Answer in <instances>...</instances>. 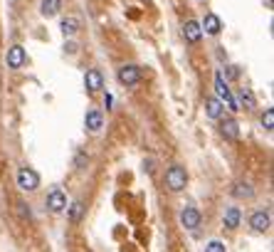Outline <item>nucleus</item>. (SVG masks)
Here are the masks:
<instances>
[{"mask_svg":"<svg viewBox=\"0 0 274 252\" xmlns=\"http://www.w3.org/2000/svg\"><path fill=\"white\" fill-rule=\"evenodd\" d=\"M166 186H168V191H173V193H178V191H183V188L188 186V173H185L183 166H171V168L166 171Z\"/></svg>","mask_w":274,"mask_h":252,"instance_id":"obj_1","label":"nucleus"},{"mask_svg":"<svg viewBox=\"0 0 274 252\" xmlns=\"http://www.w3.org/2000/svg\"><path fill=\"white\" fill-rule=\"evenodd\" d=\"M18 186H20V191H27V193H32V191H37L40 188V175H37V171H32V168H20L18 171Z\"/></svg>","mask_w":274,"mask_h":252,"instance_id":"obj_2","label":"nucleus"},{"mask_svg":"<svg viewBox=\"0 0 274 252\" xmlns=\"http://www.w3.org/2000/svg\"><path fill=\"white\" fill-rule=\"evenodd\" d=\"M116 79H119L124 87H134L141 82V67L138 64H124L116 72Z\"/></svg>","mask_w":274,"mask_h":252,"instance_id":"obj_3","label":"nucleus"},{"mask_svg":"<svg viewBox=\"0 0 274 252\" xmlns=\"http://www.w3.org/2000/svg\"><path fill=\"white\" fill-rule=\"evenodd\" d=\"M183 38H185L190 45L200 42V38H203L200 22H198V20H185V22H183Z\"/></svg>","mask_w":274,"mask_h":252,"instance_id":"obj_4","label":"nucleus"},{"mask_svg":"<svg viewBox=\"0 0 274 252\" xmlns=\"http://www.w3.org/2000/svg\"><path fill=\"white\" fill-rule=\"evenodd\" d=\"M200 220H203V215H200V210H195V208H185L180 213V225L188 228V230H198Z\"/></svg>","mask_w":274,"mask_h":252,"instance_id":"obj_5","label":"nucleus"},{"mask_svg":"<svg viewBox=\"0 0 274 252\" xmlns=\"http://www.w3.org/2000/svg\"><path fill=\"white\" fill-rule=\"evenodd\" d=\"M250 225H252V230H254V233H267V230H269V225H272L269 213H264V210H257V213H252Z\"/></svg>","mask_w":274,"mask_h":252,"instance_id":"obj_6","label":"nucleus"},{"mask_svg":"<svg viewBox=\"0 0 274 252\" xmlns=\"http://www.w3.org/2000/svg\"><path fill=\"white\" fill-rule=\"evenodd\" d=\"M200 30H203L205 35H220V32H222V20H220L215 13H208V15L203 18V22H200Z\"/></svg>","mask_w":274,"mask_h":252,"instance_id":"obj_7","label":"nucleus"},{"mask_svg":"<svg viewBox=\"0 0 274 252\" xmlns=\"http://www.w3.org/2000/svg\"><path fill=\"white\" fill-rule=\"evenodd\" d=\"M8 67L10 69H20L22 64H25V59H27V55H25V47H20V45H13L10 50H8Z\"/></svg>","mask_w":274,"mask_h":252,"instance_id":"obj_8","label":"nucleus"},{"mask_svg":"<svg viewBox=\"0 0 274 252\" xmlns=\"http://www.w3.org/2000/svg\"><path fill=\"white\" fill-rule=\"evenodd\" d=\"M84 87L89 92H99L104 87V75L99 69H87V75H84Z\"/></svg>","mask_w":274,"mask_h":252,"instance_id":"obj_9","label":"nucleus"},{"mask_svg":"<svg viewBox=\"0 0 274 252\" xmlns=\"http://www.w3.org/2000/svg\"><path fill=\"white\" fill-rule=\"evenodd\" d=\"M47 208H50V213H62V210L67 208V195L55 188V191L47 195Z\"/></svg>","mask_w":274,"mask_h":252,"instance_id":"obj_10","label":"nucleus"},{"mask_svg":"<svg viewBox=\"0 0 274 252\" xmlns=\"http://www.w3.org/2000/svg\"><path fill=\"white\" fill-rule=\"evenodd\" d=\"M62 10V0H40V15L42 18H55Z\"/></svg>","mask_w":274,"mask_h":252,"instance_id":"obj_11","label":"nucleus"},{"mask_svg":"<svg viewBox=\"0 0 274 252\" xmlns=\"http://www.w3.org/2000/svg\"><path fill=\"white\" fill-rule=\"evenodd\" d=\"M220 131H222L225 138H232V141L240 138V124L235 121V119H225V121L220 124Z\"/></svg>","mask_w":274,"mask_h":252,"instance_id":"obj_12","label":"nucleus"},{"mask_svg":"<svg viewBox=\"0 0 274 252\" xmlns=\"http://www.w3.org/2000/svg\"><path fill=\"white\" fill-rule=\"evenodd\" d=\"M222 101L217 99V97H210V99H205V114L210 116V119H220L222 116Z\"/></svg>","mask_w":274,"mask_h":252,"instance_id":"obj_13","label":"nucleus"},{"mask_svg":"<svg viewBox=\"0 0 274 252\" xmlns=\"http://www.w3.org/2000/svg\"><path fill=\"white\" fill-rule=\"evenodd\" d=\"M240 220H242V215H240V208L237 205H232V208H227L225 210V225L230 228V230H235L240 225Z\"/></svg>","mask_w":274,"mask_h":252,"instance_id":"obj_14","label":"nucleus"},{"mask_svg":"<svg viewBox=\"0 0 274 252\" xmlns=\"http://www.w3.org/2000/svg\"><path fill=\"white\" fill-rule=\"evenodd\" d=\"M84 124H87V129H89V131H99V129L104 126V116H101L97 109H92V112H87Z\"/></svg>","mask_w":274,"mask_h":252,"instance_id":"obj_15","label":"nucleus"},{"mask_svg":"<svg viewBox=\"0 0 274 252\" xmlns=\"http://www.w3.org/2000/svg\"><path fill=\"white\" fill-rule=\"evenodd\" d=\"M59 27H62V35H64V38H74L77 30H79V20H77V18H64Z\"/></svg>","mask_w":274,"mask_h":252,"instance_id":"obj_16","label":"nucleus"},{"mask_svg":"<svg viewBox=\"0 0 274 252\" xmlns=\"http://www.w3.org/2000/svg\"><path fill=\"white\" fill-rule=\"evenodd\" d=\"M237 104H240V109H242V106H245V109H252V106H254V94L247 87H242L240 97H237Z\"/></svg>","mask_w":274,"mask_h":252,"instance_id":"obj_17","label":"nucleus"},{"mask_svg":"<svg viewBox=\"0 0 274 252\" xmlns=\"http://www.w3.org/2000/svg\"><path fill=\"white\" fill-rule=\"evenodd\" d=\"M232 193L237 195V198H252V195H254V191H252V186H250V183H235Z\"/></svg>","mask_w":274,"mask_h":252,"instance_id":"obj_18","label":"nucleus"},{"mask_svg":"<svg viewBox=\"0 0 274 252\" xmlns=\"http://www.w3.org/2000/svg\"><path fill=\"white\" fill-rule=\"evenodd\" d=\"M79 218H82V203L77 200V203L69 205V220L72 223H79Z\"/></svg>","mask_w":274,"mask_h":252,"instance_id":"obj_19","label":"nucleus"},{"mask_svg":"<svg viewBox=\"0 0 274 252\" xmlns=\"http://www.w3.org/2000/svg\"><path fill=\"white\" fill-rule=\"evenodd\" d=\"M220 75H222V79H225V82H227V79H237V77H240V69L235 67V64H227V67H225V72H220Z\"/></svg>","mask_w":274,"mask_h":252,"instance_id":"obj_20","label":"nucleus"},{"mask_svg":"<svg viewBox=\"0 0 274 252\" xmlns=\"http://www.w3.org/2000/svg\"><path fill=\"white\" fill-rule=\"evenodd\" d=\"M262 126H264L267 131L274 129V109H267V112L262 114Z\"/></svg>","mask_w":274,"mask_h":252,"instance_id":"obj_21","label":"nucleus"},{"mask_svg":"<svg viewBox=\"0 0 274 252\" xmlns=\"http://www.w3.org/2000/svg\"><path fill=\"white\" fill-rule=\"evenodd\" d=\"M205 252H225V245H222L220 240H210V242L205 245Z\"/></svg>","mask_w":274,"mask_h":252,"instance_id":"obj_22","label":"nucleus"},{"mask_svg":"<svg viewBox=\"0 0 274 252\" xmlns=\"http://www.w3.org/2000/svg\"><path fill=\"white\" fill-rule=\"evenodd\" d=\"M87 161H89V158H87V154H77L74 166H77V168H84V166H87Z\"/></svg>","mask_w":274,"mask_h":252,"instance_id":"obj_23","label":"nucleus"},{"mask_svg":"<svg viewBox=\"0 0 274 252\" xmlns=\"http://www.w3.org/2000/svg\"><path fill=\"white\" fill-rule=\"evenodd\" d=\"M64 50H67V52H69V55H74V52H77V45H74V42H72V40H69V42H67V45H64Z\"/></svg>","mask_w":274,"mask_h":252,"instance_id":"obj_24","label":"nucleus"},{"mask_svg":"<svg viewBox=\"0 0 274 252\" xmlns=\"http://www.w3.org/2000/svg\"><path fill=\"white\" fill-rule=\"evenodd\" d=\"M267 3H269V5H272V0H267Z\"/></svg>","mask_w":274,"mask_h":252,"instance_id":"obj_25","label":"nucleus"}]
</instances>
